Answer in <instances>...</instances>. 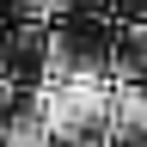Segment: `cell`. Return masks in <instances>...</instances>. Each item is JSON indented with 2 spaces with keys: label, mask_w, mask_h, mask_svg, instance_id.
I'll return each instance as SVG.
<instances>
[{
  "label": "cell",
  "mask_w": 147,
  "mask_h": 147,
  "mask_svg": "<svg viewBox=\"0 0 147 147\" xmlns=\"http://www.w3.org/2000/svg\"><path fill=\"white\" fill-rule=\"evenodd\" d=\"M0 147H6V141H0Z\"/></svg>",
  "instance_id": "7a4b0ae2"
},
{
  "label": "cell",
  "mask_w": 147,
  "mask_h": 147,
  "mask_svg": "<svg viewBox=\"0 0 147 147\" xmlns=\"http://www.w3.org/2000/svg\"><path fill=\"white\" fill-rule=\"evenodd\" d=\"M49 147H110V135H74V141H49Z\"/></svg>",
  "instance_id": "6da1fadb"
}]
</instances>
